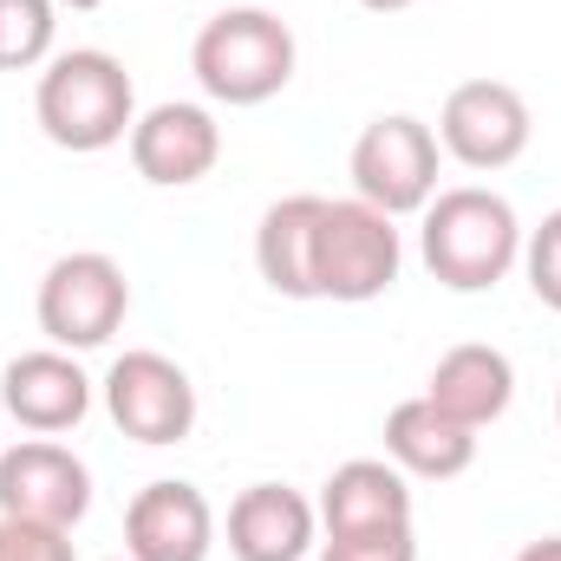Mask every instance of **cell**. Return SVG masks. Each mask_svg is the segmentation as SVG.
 <instances>
[{
  "label": "cell",
  "instance_id": "1",
  "mask_svg": "<svg viewBox=\"0 0 561 561\" xmlns=\"http://www.w3.org/2000/svg\"><path fill=\"white\" fill-rule=\"evenodd\" d=\"M419 255L437 287L450 294H490L496 280L523 262V222L516 203L483 190V183H457L437 190L424 203V229H419Z\"/></svg>",
  "mask_w": 561,
  "mask_h": 561
},
{
  "label": "cell",
  "instance_id": "2",
  "mask_svg": "<svg viewBox=\"0 0 561 561\" xmlns=\"http://www.w3.org/2000/svg\"><path fill=\"white\" fill-rule=\"evenodd\" d=\"M33 118L39 131L72 150V157H92V150H112V144L131 138L138 125V85L125 72L118 53L105 46H72V53H53L39 85H33Z\"/></svg>",
  "mask_w": 561,
  "mask_h": 561
},
{
  "label": "cell",
  "instance_id": "3",
  "mask_svg": "<svg viewBox=\"0 0 561 561\" xmlns=\"http://www.w3.org/2000/svg\"><path fill=\"white\" fill-rule=\"evenodd\" d=\"M294 26L268 7H222L190 46V72L216 105H268L294 79Z\"/></svg>",
  "mask_w": 561,
  "mask_h": 561
},
{
  "label": "cell",
  "instance_id": "4",
  "mask_svg": "<svg viewBox=\"0 0 561 561\" xmlns=\"http://www.w3.org/2000/svg\"><path fill=\"white\" fill-rule=\"evenodd\" d=\"M405 268V242H399V222L359 196L346 203H327L320 209V242H313V294L320 300H379L392 294V280Z\"/></svg>",
  "mask_w": 561,
  "mask_h": 561
},
{
  "label": "cell",
  "instance_id": "5",
  "mask_svg": "<svg viewBox=\"0 0 561 561\" xmlns=\"http://www.w3.org/2000/svg\"><path fill=\"white\" fill-rule=\"evenodd\" d=\"M131 313V280L105 249H72L39 280V333L59 353H92L105 346Z\"/></svg>",
  "mask_w": 561,
  "mask_h": 561
},
{
  "label": "cell",
  "instance_id": "6",
  "mask_svg": "<svg viewBox=\"0 0 561 561\" xmlns=\"http://www.w3.org/2000/svg\"><path fill=\"white\" fill-rule=\"evenodd\" d=\"M437 163H444L437 131L412 112H386L359 131L346 170H353V196L399 222V216H424V203L437 196Z\"/></svg>",
  "mask_w": 561,
  "mask_h": 561
},
{
  "label": "cell",
  "instance_id": "7",
  "mask_svg": "<svg viewBox=\"0 0 561 561\" xmlns=\"http://www.w3.org/2000/svg\"><path fill=\"white\" fill-rule=\"evenodd\" d=\"M99 392H105V412H112V424H118L125 437L150 444V450L183 444V437L196 431V386H190V373H183L176 359L150 353V346L118 353Z\"/></svg>",
  "mask_w": 561,
  "mask_h": 561
},
{
  "label": "cell",
  "instance_id": "8",
  "mask_svg": "<svg viewBox=\"0 0 561 561\" xmlns=\"http://www.w3.org/2000/svg\"><path fill=\"white\" fill-rule=\"evenodd\" d=\"M529 138H536L529 99L503 79H463V85H450V99L437 112V144L463 170H510L529 150Z\"/></svg>",
  "mask_w": 561,
  "mask_h": 561
},
{
  "label": "cell",
  "instance_id": "9",
  "mask_svg": "<svg viewBox=\"0 0 561 561\" xmlns=\"http://www.w3.org/2000/svg\"><path fill=\"white\" fill-rule=\"evenodd\" d=\"M92 510V470L53 444V437H20L0 450V516L46 523V529H79Z\"/></svg>",
  "mask_w": 561,
  "mask_h": 561
},
{
  "label": "cell",
  "instance_id": "10",
  "mask_svg": "<svg viewBox=\"0 0 561 561\" xmlns=\"http://www.w3.org/2000/svg\"><path fill=\"white\" fill-rule=\"evenodd\" d=\"M216 549V510L196 483L157 477L125 510V561H209Z\"/></svg>",
  "mask_w": 561,
  "mask_h": 561
},
{
  "label": "cell",
  "instance_id": "11",
  "mask_svg": "<svg viewBox=\"0 0 561 561\" xmlns=\"http://www.w3.org/2000/svg\"><path fill=\"white\" fill-rule=\"evenodd\" d=\"M216 157H222V125H216L209 105L170 99V105H150L131 125V163H138L144 183H157V190L203 183L216 170Z\"/></svg>",
  "mask_w": 561,
  "mask_h": 561
},
{
  "label": "cell",
  "instance_id": "12",
  "mask_svg": "<svg viewBox=\"0 0 561 561\" xmlns=\"http://www.w3.org/2000/svg\"><path fill=\"white\" fill-rule=\"evenodd\" d=\"M0 405H7V419L20 424V431L59 437V431H72V424H85V412H92V379H85V366H79L72 353L39 346V353L7 359V373H0Z\"/></svg>",
  "mask_w": 561,
  "mask_h": 561
},
{
  "label": "cell",
  "instance_id": "13",
  "mask_svg": "<svg viewBox=\"0 0 561 561\" xmlns=\"http://www.w3.org/2000/svg\"><path fill=\"white\" fill-rule=\"evenodd\" d=\"M320 529L327 536H379L412 529V477L392 457H353L320 483Z\"/></svg>",
  "mask_w": 561,
  "mask_h": 561
},
{
  "label": "cell",
  "instance_id": "14",
  "mask_svg": "<svg viewBox=\"0 0 561 561\" xmlns=\"http://www.w3.org/2000/svg\"><path fill=\"white\" fill-rule=\"evenodd\" d=\"M320 510L287 483H249L229 503V556L236 561H307L320 542Z\"/></svg>",
  "mask_w": 561,
  "mask_h": 561
},
{
  "label": "cell",
  "instance_id": "15",
  "mask_svg": "<svg viewBox=\"0 0 561 561\" xmlns=\"http://www.w3.org/2000/svg\"><path fill=\"white\" fill-rule=\"evenodd\" d=\"M424 399H431L444 419L483 431V424H496L503 412H510V399H516V366H510V353H503V346L463 340V346H450V353L431 366Z\"/></svg>",
  "mask_w": 561,
  "mask_h": 561
},
{
  "label": "cell",
  "instance_id": "16",
  "mask_svg": "<svg viewBox=\"0 0 561 561\" xmlns=\"http://www.w3.org/2000/svg\"><path fill=\"white\" fill-rule=\"evenodd\" d=\"M386 457L405 470V477H463L477 463V431L457 419H444L431 399H405L386 412Z\"/></svg>",
  "mask_w": 561,
  "mask_h": 561
},
{
  "label": "cell",
  "instance_id": "17",
  "mask_svg": "<svg viewBox=\"0 0 561 561\" xmlns=\"http://www.w3.org/2000/svg\"><path fill=\"white\" fill-rule=\"evenodd\" d=\"M320 209L327 196H280L262 209L255 229V268L280 300H320L313 294V242H320Z\"/></svg>",
  "mask_w": 561,
  "mask_h": 561
},
{
  "label": "cell",
  "instance_id": "18",
  "mask_svg": "<svg viewBox=\"0 0 561 561\" xmlns=\"http://www.w3.org/2000/svg\"><path fill=\"white\" fill-rule=\"evenodd\" d=\"M59 0H0V72H33L53 59Z\"/></svg>",
  "mask_w": 561,
  "mask_h": 561
},
{
  "label": "cell",
  "instance_id": "19",
  "mask_svg": "<svg viewBox=\"0 0 561 561\" xmlns=\"http://www.w3.org/2000/svg\"><path fill=\"white\" fill-rule=\"evenodd\" d=\"M523 275L536 287V300L561 313V209H549L529 236H523Z\"/></svg>",
  "mask_w": 561,
  "mask_h": 561
},
{
  "label": "cell",
  "instance_id": "20",
  "mask_svg": "<svg viewBox=\"0 0 561 561\" xmlns=\"http://www.w3.org/2000/svg\"><path fill=\"white\" fill-rule=\"evenodd\" d=\"M0 561H79V556H72V529L0 516Z\"/></svg>",
  "mask_w": 561,
  "mask_h": 561
},
{
  "label": "cell",
  "instance_id": "21",
  "mask_svg": "<svg viewBox=\"0 0 561 561\" xmlns=\"http://www.w3.org/2000/svg\"><path fill=\"white\" fill-rule=\"evenodd\" d=\"M320 561H419L412 529H379V536H327Z\"/></svg>",
  "mask_w": 561,
  "mask_h": 561
},
{
  "label": "cell",
  "instance_id": "22",
  "mask_svg": "<svg viewBox=\"0 0 561 561\" xmlns=\"http://www.w3.org/2000/svg\"><path fill=\"white\" fill-rule=\"evenodd\" d=\"M516 561H561V536H542V542H529Z\"/></svg>",
  "mask_w": 561,
  "mask_h": 561
},
{
  "label": "cell",
  "instance_id": "23",
  "mask_svg": "<svg viewBox=\"0 0 561 561\" xmlns=\"http://www.w3.org/2000/svg\"><path fill=\"white\" fill-rule=\"evenodd\" d=\"M366 13H399V7H412V0H359Z\"/></svg>",
  "mask_w": 561,
  "mask_h": 561
},
{
  "label": "cell",
  "instance_id": "24",
  "mask_svg": "<svg viewBox=\"0 0 561 561\" xmlns=\"http://www.w3.org/2000/svg\"><path fill=\"white\" fill-rule=\"evenodd\" d=\"M59 7H72V13H92V7H105V0H59Z\"/></svg>",
  "mask_w": 561,
  "mask_h": 561
},
{
  "label": "cell",
  "instance_id": "25",
  "mask_svg": "<svg viewBox=\"0 0 561 561\" xmlns=\"http://www.w3.org/2000/svg\"><path fill=\"white\" fill-rule=\"evenodd\" d=\"M556 419H561V392H556Z\"/></svg>",
  "mask_w": 561,
  "mask_h": 561
}]
</instances>
